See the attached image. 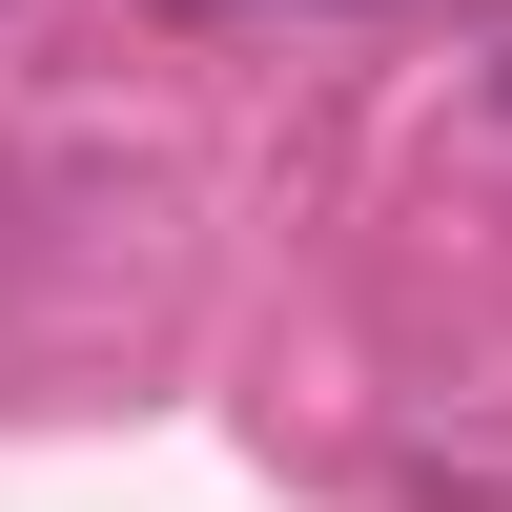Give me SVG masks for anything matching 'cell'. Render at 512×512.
Returning <instances> with one entry per match:
<instances>
[{
  "label": "cell",
  "instance_id": "cell-1",
  "mask_svg": "<svg viewBox=\"0 0 512 512\" xmlns=\"http://www.w3.org/2000/svg\"><path fill=\"white\" fill-rule=\"evenodd\" d=\"M492 123H512V62H492Z\"/></svg>",
  "mask_w": 512,
  "mask_h": 512
},
{
  "label": "cell",
  "instance_id": "cell-2",
  "mask_svg": "<svg viewBox=\"0 0 512 512\" xmlns=\"http://www.w3.org/2000/svg\"><path fill=\"white\" fill-rule=\"evenodd\" d=\"M185 21H226V0H185Z\"/></svg>",
  "mask_w": 512,
  "mask_h": 512
}]
</instances>
